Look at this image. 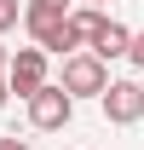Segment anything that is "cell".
<instances>
[{"label": "cell", "mask_w": 144, "mask_h": 150, "mask_svg": "<svg viewBox=\"0 0 144 150\" xmlns=\"http://www.w3.org/2000/svg\"><path fill=\"white\" fill-rule=\"evenodd\" d=\"M6 93H12V87H6V75H0V104H6Z\"/></svg>", "instance_id": "cell-10"}, {"label": "cell", "mask_w": 144, "mask_h": 150, "mask_svg": "<svg viewBox=\"0 0 144 150\" xmlns=\"http://www.w3.org/2000/svg\"><path fill=\"white\" fill-rule=\"evenodd\" d=\"M0 150H29V144H23V139H12V133H6V139H0Z\"/></svg>", "instance_id": "cell-9"}, {"label": "cell", "mask_w": 144, "mask_h": 150, "mask_svg": "<svg viewBox=\"0 0 144 150\" xmlns=\"http://www.w3.org/2000/svg\"><path fill=\"white\" fill-rule=\"evenodd\" d=\"M23 23H29L35 46L52 52V46H58V29L69 23V0H29V6H23Z\"/></svg>", "instance_id": "cell-3"}, {"label": "cell", "mask_w": 144, "mask_h": 150, "mask_svg": "<svg viewBox=\"0 0 144 150\" xmlns=\"http://www.w3.org/2000/svg\"><path fill=\"white\" fill-rule=\"evenodd\" d=\"M18 23V0H0V29H12Z\"/></svg>", "instance_id": "cell-7"}, {"label": "cell", "mask_w": 144, "mask_h": 150, "mask_svg": "<svg viewBox=\"0 0 144 150\" xmlns=\"http://www.w3.org/2000/svg\"><path fill=\"white\" fill-rule=\"evenodd\" d=\"M87 6H98V0H87Z\"/></svg>", "instance_id": "cell-12"}, {"label": "cell", "mask_w": 144, "mask_h": 150, "mask_svg": "<svg viewBox=\"0 0 144 150\" xmlns=\"http://www.w3.org/2000/svg\"><path fill=\"white\" fill-rule=\"evenodd\" d=\"M6 64H12V58H6V46H0V75H6Z\"/></svg>", "instance_id": "cell-11"}, {"label": "cell", "mask_w": 144, "mask_h": 150, "mask_svg": "<svg viewBox=\"0 0 144 150\" xmlns=\"http://www.w3.org/2000/svg\"><path fill=\"white\" fill-rule=\"evenodd\" d=\"M92 52L104 58H127L133 52V29H127V23H115V18H104V29H98V35H92Z\"/></svg>", "instance_id": "cell-6"}, {"label": "cell", "mask_w": 144, "mask_h": 150, "mask_svg": "<svg viewBox=\"0 0 144 150\" xmlns=\"http://www.w3.org/2000/svg\"><path fill=\"white\" fill-rule=\"evenodd\" d=\"M6 87L18 98H35L40 87H46V46H18L12 64H6Z\"/></svg>", "instance_id": "cell-2"}, {"label": "cell", "mask_w": 144, "mask_h": 150, "mask_svg": "<svg viewBox=\"0 0 144 150\" xmlns=\"http://www.w3.org/2000/svg\"><path fill=\"white\" fill-rule=\"evenodd\" d=\"M98 104H104V115L115 121V127H133V121L144 115V87L138 81H109Z\"/></svg>", "instance_id": "cell-4"}, {"label": "cell", "mask_w": 144, "mask_h": 150, "mask_svg": "<svg viewBox=\"0 0 144 150\" xmlns=\"http://www.w3.org/2000/svg\"><path fill=\"white\" fill-rule=\"evenodd\" d=\"M127 58H133V64L144 69V35H133V52H127Z\"/></svg>", "instance_id": "cell-8"}, {"label": "cell", "mask_w": 144, "mask_h": 150, "mask_svg": "<svg viewBox=\"0 0 144 150\" xmlns=\"http://www.w3.org/2000/svg\"><path fill=\"white\" fill-rule=\"evenodd\" d=\"M69 115H75V98L64 93V87H52V81H46V87L29 98V121H35V127H46V133H52V127H64Z\"/></svg>", "instance_id": "cell-5"}, {"label": "cell", "mask_w": 144, "mask_h": 150, "mask_svg": "<svg viewBox=\"0 0 144 150\" xmlns=\"http://www.w3.org/2000/svg\"><path fill=\"white\" fill-rule=\"evenodd\" d=\"M104 87H109V69H104L98 52H69L64 58V93L69 98H104Z\"/></svg>", "instance_id": "cell-1"}]
</instances>
